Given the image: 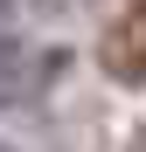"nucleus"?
<instances>
[{
	"mask_svg": "<svg viewBox=\"0 0 146 152\" xmlns=\"http://www.w3.org/2000/svg\"><path fill=\"white\" fill-rule=\"evenodd\" d=\"M63 69L56 48H21L14 35H0V104L21 111V104H35V97L49 90V76Z\"/></svg>",
	"mask_w": 146,
	"mask_h": 152,
	"instance_id": "f257e3e1",
	"label": "nucleus"
},
{
	"mask_svg": "<svg viewBox=\"0 0 146 152\" xmlns=\"http://www.w3.org/2000/svg\"><path fill=\"white\" fill-rule=\"evenodd\" d=\"M97 62H104V76H118V83H146V7H132L125 21L104 28Z\"/></svg>",
	"mask_w": 146,
	"mask_h": 152,
	"instance_id": "f03ea898",
	"label": "nucleus"
},
{
	"mask_svg": "<svg viewBox=\"0 0 146 152\" xmlns=\"http://www.w3.org/2000/svg\"><path fill=\"white\" fill-rule=\"evenodd\" d=\"M0 152H14V145H0Z\"/></svg>",
	"mask_w": 146,
	"mask_h": 152,
	"instance_id": "20e7f679",
	"label": "nucleus"
},
{
	"mask_svg": "<svg viewBox=\"0 0 146 152\" xmlns=\"http://www.w3.org/2000/svg\"><path fill=\"white\" fill-rule=\"evenodd\" d=\"M63 7H77V0H35V14H63Z\"/></svg>",
	"mask_w": 146,
	"mask_h": 152,
	"instance_id": "7ed1b4c3",
	"label": "nucleus"
}]
</instances>
